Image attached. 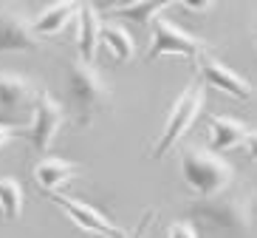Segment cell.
Returning <instances> with one entry per match:
<instances>
[{"label": "cell", "instance_id": "1", "mask_svg": "<svg viewBox=\"0 0 257 238\" xmlns=\"http://www.w3.org/2000/svg\"><path fill=\"white\" fill-rule=\"evenodd\" d=\"M65 100L79 128H91L99 114L110 108V88L99 74L96 62L68 60L65 65Z\"/></svg>", "mask_w": 257, "mask_h": 238}, {"label": "cell", "instance_id": "2", "mask_svg": "<svg viewBox=\"0 0 257 238\" xmlns=\"http://www.w3.org/2000/svg\"><path fill=\"white\" fill-rule=\"evenodd\" d=\"M189 218L212 230L249 238L254 230V201L249 193H215L189 204Z\"/></svg>", "mask_w": 257, "mask_h": 238}, {"label": "cell", "instance_id": "3", "mask_svg": "<svg viewBox=\"0 0 257 238\" xmlns=\"http://www.w3.org/2000/svg\"><path fill=\"white\" fill-rule=\"evenodd\" d=\"M181 179L198 199H206V196L229 190V185L237 179V170L232 168L226 156L215 153L212 147L187 145L181 150Z\"/></svg>", "mask_w": 257, "mask_h": 238}, {"label": "cell", "instance_id": "4", "mask_svg": "<svg viewBox=\"0 0 257 238\" xmlns=\"http://www.w3.org/2000/svg\"><path fill=\"white\" fill-rule=\"evenodd\" d=\"M204 108H206V85L201 83V80H192V83L175 97L173 108H170V114H167V119H164V131H161L159 142H156L153 150H150L153 159H164V156L187 136V131L195 125V119L201 116Z\"/></svg>", "mask_w": 257, "mask_h": 238}, {"label": "cell", "instance_id": "5", "mask_svg": "<svg viewBox=\"0 0 257 238\" xmlns=\"http://www.w3.org/2000/svg\"><path fill=\"white\" fill-rule=\"evenodd\" d=\"M150 46H147V54L144 60L153 62L159 57H181V60L195 62L198 54L209 51V43L201 37H195L192 31L181 29V26L170 20L167 15H159L156 20L150 23Z\"/></svg>", "mask_w": 257, "mask_h": 238}, {"label": "cell", "instance_id": "6", "mask_svg": "<svg viewBox=\"0 0 257 238\" xmlns=\"http://www.w3.org/2000/svg\"><path fill=\"white\" fill-rule=\"evenodd\" d=\"M62 122H65V108L54 100L48 91L40 88L37 100H34V105H31V125L23 128V136L20 139L29 142V147L34 150V153L46 156L48 150H51L57 133H60Z\"/></svg>", "mask_w": 257, "mask_h": 238}, {"label": "cell", "instance_id": "7", "mask_svg": "<svg viewBox=\"0 0 257 238\" xmlns=\"http://www.w3.org/2000/svg\"><path fill=\"white\" fill-rule=\"evenodd\" d=\"M46 196L62 210V213L68 215L79 230L88 232V235H96V238H127V232L121 230V227H116L102 210H96L93 204H88V201L76 199V196H68V193H60V190L46 193Z\"/></svg>", "mask_w": 257, "mask_h": 238}, {"label": "cell", "instance_id": "8", "mask_svg": "<svg viewBox=\"0 0 257 238\" xmlns=\"http://www.w3.org/2000/svg\"><path fill=\"white\" fill-rule=\"evenodd\" d=\"M195 65H198V80L204 85H212V88H218V91L229 94V97H234V100H240V102H249L254 97V85L243 74L229 68L226 62H220L215 54H209V51L198 54Z\"/></svg>", "mask_w": 257, "mask_h": 238}, {"label": "cell", "instance_id": "9", "mask_svg": "<svg viewBox=\"0 0 257 238\" xmlns=\"http://www.w3.org/2000/svg\"><path fill=\"white\" fill-rule=\"evenodd\" d=\"M209 131H212L209 147L215 150V153L246 150L249 156H254L257 131H254V125H249L246 119H237V116H223V114H212L209 116Z\"/></svg>", "mask_w": 257, "mask_h": 238}, {"label": "cell", "instance_id": "10", "mask_svg": "<svg viewBox=\"0 0 257 238\" xmlns=\"http://www.w3.org/2000/svg\"><path fill=\"white\" fill-rule=\"evenodd\" d=\"M46 40L31 29V20L17 9H0V51H43Z\"/></svg>", "mask_w": 257, "mask_h": 238}, {"label": "cell", "instance_id": "11", "mask_svg": "<svg viewBox=\"0 0 257 238\" xmlns=\"http://www.w3.org/2000/svg\"><path fill=\"white\" fill-rule=\"evenodd\" d=\"M74 43H76V60L82 62H96L99 54V31H102V15L96 3L85 0L82 9L74 17Z\"/></svg>", "mask_w": 257, "mask_h": 238}, {"label": "cell", "instance_id": "12", "mask_svg": "<svg viewBox=\"0 0 257 238\" xmlns=\"http://www.w3.org/2000/svg\"><path fill=\"white\" fill-rule=\"evenodd\" d=\"M40 85L20 71H0V114H15L34 105Z\"/></svg>", "mask_w": 257, "mask_h": 238}, {"label": "cell", "instance_id": "13", "mask_svg": "<svg viewBox=\"0 0 257 238\" xmlns=\"http://www.w3.org/2000/svg\"><path fill=\"white\" fill-rule=\"evenodd\" d=\"M85 0H54L51 6H46L34 20H31V29L40 40H51L60 37L62 31L74 23L76 12L82 9Z\"/></svg>", "mask_w": 257, "mask_h": 238}, {"label": "cell", "instance_id": "14", "mask_svg": "<svg viewBox=\"0 0 257 238\" xmlns=\"http://www.w3.org/2000/svg\"><path fill=\"white\" fill-rule=\"evenodd\" d=\"M82 165L76 162H68V159H60V156H43V159L34 165V182L43 193H57L62 185L74 182V176L82 173Z\"/></svg>", "mask_w": 257, "mask_h": 238}, {"label": "cell", "instance_id": "15", "mask_svg": "<svg viewBox=\"0 0 257 238\" xmlns=\"http://www.w3.org/2000/svg\"><path fill=\"white\" fill-rule=\"evenodd\" d=\"M99 48H105L113 62L124 65L136 57V40L124 26H116V23H102V31H99Z\"/></svg>", "mask_w": 257, "mask_h": 238}, {"label": "cell", "instance_id": "16", "mask_svg": "<svg viewBox=\"0 0 257 238\" xmlns=\"http://www.w3.org/2000/svg\"><path fill=\"white\" fill-rule=\"evenodd\" d=\"M167 6H175V0H139L127 6H110V15L136 26H150L159 15H164Z\"/></svg>", "mask_w": 257, "mask_h": 238}, {"label": "cell", "instance_id": "17", "mask_svg": "<svg viewBox=\"0 0 257 238\" xmlns=\"http://www.w3.org/2000/svg\"><path fill=\"white\" fill-rule=\"evenodd\" d=\"M23 215V187L12 176H0V218L17 221Z\"/></svg>", "mask_w": 257, "mask_h": 238}, {"label": "cell", "instance_id": "18", "mask_svg": "<svg viewBox=\"0 0 257 238\" xmlns=\"http://www.w3.org/2000/svg\"><path fill=\"white\" fill-rule=\"evenodd\" d=\"M167 238H198V230L192 221H173L167 227Z\"/></svg>", "mask_w": 257, "mask_h": 238}, {"label": "cell", "instance_id": "19", "mask_svg": "<svg viewBox=\"0 0 257 238\" xmlns=\"http://www.w3.org/2000/svg\"><path fill=\"white\" fill-rule=\"evenodd\" d=\"M23 136V128L15 122H0V147L12 145V142H17V139Z\"/></svg>", "mask_w": 257, "mask_h": 238}, {"label": "cell", "instance_id": "20", "mask_svg": "<svg viewBox=\"0 0 257 238\" xmlns=\"http://www.w3.org/2000/svg\"><path fill=\"white\" fill-rule=\"evenodd\" d=\"M175 3L184 6L187 12H192V15H206V12L215 9V0H175Z\"/></svg>", "mask_w": 257, "mask_h": 238}, {"label": "cell", "instance_id": "21", "mask_svg": "<svg viewBox=\"0 0 257 238\" xmlns=\"http://www.w3.org/2000/svg\"><path fill=\"white\" fill-rule=\"evenodd\" d=\"M153 221H156V210H147V213H144V218L136 224V230L130 232L127 238H147V232H150Z\"/></svg>", "mask_w": 257, "mask_h": 238}, {"label": "cell", "instance_id": "22", "mask_svg": "<svg viewBox=\"0 0 257 238\" xmlns=\"http://www.w3.org/2000/svg\"><path fill=\"white\" fill-rule=\"evenodd\" d=\"M127 3H139V0H116V3H110V6H127Z\"/></svg>", "mask_w": 257, "mask_h": 238}, {"label": "cell", "instance_id": "23", "mask_svg": "<svg viewBox=\"0 0 257 238\" xmlns=\"http://www.w3.org/2000/svg\"><path fill=\"white\" fill-rule=\"evenodd\" d=\"M6 3H9V0H0V9H3V6H6Z\"/></svg>", "mask_w": 257, "mask_h": 238}, {"label": "cell", "instance_id": "24", "mask_svg": "<svg viewBox=\"0 0 257 238\" xmlns=\"http://www.w3.org/2000/svg\"><path fill=\"white\" fill-rule=\"evenodd\" d=\"M107 3H113V0H107Z\"/></svg>", "mask_w": 257, "mask_h": 238}, {"label": "cell", "instance_id": "25", "mask_svg": "<svg viewBox=\"0 0 257 238\" xmlns=\"http://www.w3.org/2000/svg\"><path fill=\"white\" fill-rule=\"evenodd\" d=\"M0 122H3V119H0Z\"/></svg>", "mask_w": 257, "mask_h": 238}]
</instances>
